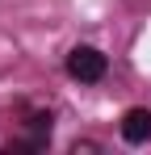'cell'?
I'll list each match as a JSON object with an SVG mask.
<instances>
[{"instance_id":"obj_2","label":"cell","mask_w":151,"mask_h":155,"mask_svg":"<svg viewBox=\"0 0 151 155\" xmlns=\"http://www.w3.org/2000/svg\"><path fill=\"white\" fill-rule=\"evenodd\" d=\"M122 138L126 143H147L151 138V109H126V117H122Z\"/></svg>"},{"instance_id":"obj_1","label":"cell","mask_w":151,"mask_h":155,"mask_svg":"<svg viewBox=\"0 0 151 155\" xmlns=\"http://www.w3.org/2000/svg\"><path fill=\"white\" fill-rule=\"evenodd\" d=\"M67 76L80 80V84H97V80L105 76V54H101L97 46H76V51L67 54Z\"/></svg>"}]
</instances>
